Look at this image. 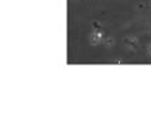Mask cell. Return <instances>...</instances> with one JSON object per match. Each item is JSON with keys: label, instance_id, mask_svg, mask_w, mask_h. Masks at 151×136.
I'll list each match as a JSON object with an SVG mask.
<instances>
[{"label": "cell", "instance_id": "cell-1", "mask_svg": "<svg viewBox=\"0 0 151 136\" xmlns=\"http://www.w3.org/2000/svg\"><path fill=\"white\" fill-rule=\"evenodd\" d=\"M105 41V33L103 30H93L91 33V36H89V43L92 45H98L100 43H103Z\"/></svg>", "mask_w": 151, "mask_h": 136}, {"label": "cell", "instance_id": "cell-2", "mask_svg": "<svg viewBox=\"0 0 151 136\" xmlns=\"http://www.w3.org/2000/svg\"><path fill=\"white\" fill-rule=\"evenodd\" d=\"M123 43H124L130 50H134L138 44V40H137V37H134V36H126L124 39H123Z\"/></svg>", "mask_w": 151, "mask_h": 136}, {"label": "cell", "instance_id": "cell-3", "mask_svg": "<svg viewBox=\"0 0 151 136\" xmlns=\"http://www.w3.org/2000/svg\"><path fill=\"white\" fill-rule=\"evenodd\" d=\"M103 43H105L106 47H113V45H114V39H113V37H105V41H103Z\"/></svg>", "mask_w": 151, "mask_h": 136}, {"label": "cell", "instance_id": "cell-4", "mask_svg": "<svg viewBox=\"0 0 151 136\" xmlns=\"http://www.w3.org/2000/svg\"><path fill=\"white\" fill-rule=\"evenodd\" d=\"M93 30H102V26H100V23L99 21H93Z\"/></svg>", "mask_w": 151, "mask_h": 136}, {"label": "cell", "instance_id": "cell-5", "mask_svg": "<svg viewBox=\"0 0 151 136\" xmlns=\"http://www.w3.org/2000/svg\"><path fill=\"white\" fill-rule=\"evenodd\" d=\"M113 64H124V61H122V60H114Z\"/></svg>", "mask_w": 151, "mask_h": 136}, {"label": "cell", "instance_id": "cell-6", "mask_svg": "<svg viewBox=\"0 0 151 136\" xmlns=\"http://www.w3.org/2000/svg\"><path fill=\"white\" fill-rule=\"evenodd\" d=\"M147 51H148V54L151 55V43H150L148 45H147Z\"/></svg>", "mask_w": 151, "mask_h": 136}]
</instances>
